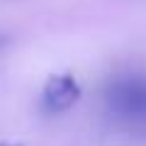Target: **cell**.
<instances>
[{"mask_svg":"<svg viewBox=\"0 0 146 146\" xmlns=\"http://www.w3.org/2000/svg\"><path fill=\"white\" fill-rule=\"evenodd\" d=\"M5 146H20V144H5Z\"/></svg>","mask_w":146,"mask_h":146,"instance_id":"obj_3","label":"cell"},{"mask_svg":"<svg viewBox=\"0 0 146 146\" xmlns=\"http://www.w3.org/2000/svg\"><path fill=\"white\" fill-rule=\"evenodd\" d=\"M78 100H80V85L71 73L51 76L46 80V85H44V93H42V102L49 112H66Z\"/></svg>","mask_w":146,"mask_h":146,"instance_id":"obj_1","label":"cell"},{"mask_svg":"<svg viewBox=\"0 0 146 146\" xmlns=\"http://www.w3.org/2000/svg\"><path fill=\"white\" fill-rule=\"evenodd\" d=\"M3 44H5V39H0V46H3Z\"/></svg>","mask_w":146,"mask_h":146,"instance_id":"obj_4","label":"cell"},{"mask_svg":"<svg viewBox=\"0 0 146 146\" xmlns=\"http://www.w3.org/2000/svg\"><path fill=\"white\" fill-rule=\"evenodd\" d=\"M110 100L127 117H146V83H141V80L117 83Z\"/></svg>","mask_w":146,"mask_h":146,"instance_id":"obj_2","label":"cell"}]
</instances>
